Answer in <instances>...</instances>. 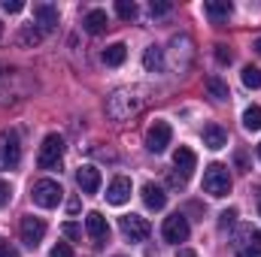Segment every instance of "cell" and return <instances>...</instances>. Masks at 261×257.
I'll return each mask as SVG.
<instances>
[{
  "mask_svg": "<svg viewBox=\"0 0 261 257\" xmlns=\"http://www.w3.org/2000/svg\"><path fill=\"white\" fill-rule=\"evenodd\" d=\"M234 218H237V209H225V212H222V215H219V227H222V230H225V227H228V224H234Z\"/></svg>",
  "mask_w": 261,
  "mask_h": 257,
  "instance_id": "31",
  "label": "cell"
},
{
  "mask_svg": "<svg viewBox=\"0 0 261 257\" xmlns=\"http://www.w3.org/2000/svg\"><path fill=\"white\" fill-rule=\"evenodd\" d=\"M34 18H37L40 30L49 34L58 24V6H52V3H34Z\"/></svg>",
  "mask_w": 261,
  "mask_h": 257,
  "instance_id": "14",
  "label": "cell"
},
{
  "mask_svg": "<svg viewBox=\"0 0 261 257\" xmlns=\"http://www.w3.org/2000/svg\"><path fill=\"white\" fill-rule=\"evenodd\" d=\"M143 67H146L149 73H158V70L164 67V49H158V46H149V49L143 52Z\"/></svg>",
  "mask_w": 261,
  "mask_h": 257,
  "instance_id": "20",
  "label": "cell"
},
{
  "mask_svg": "<svg viewBox=\"0 0 261 257\" xmlns=\"http://www.w3.org/2000/svg\"><path fill=\"white\" fill-rule=\"evenodd\" d=\"M119 230H122V236L130 239V242H146L149 233H152L149 221L140 218V215H122V218H119Z\"/></svg>",
  "mask_w": 261,
  "mask_h": 257,
  "instance_id": "7",
  "label": "cell"
},
{
  "mask_svg": "<svg viewBox=\"0 0 261 257\" xmlns=\"http://www.w3.org/2000/svg\"><path fill=\"white\" fill-rule=\"evenodd\" d=\"M76 185L82 194H97L100 191V170L97 167H79L76 170Z\"/></svg>",
  "mask_w": 261,
  "mask_h": 257,
  "instance_id": "13",
  "label": "cell"
},
{
  "mask_svg": "<svg viewBox=\"0 0 261 257\" xmlns=\"http://www.w3.org/2000/svg\"><path fill=\"white\" fill-rule=\"evenodd\" d=\"M0 34H3V24H0Z\"/></svg>",
  "mask_w": 261,
  "mask_h": 257,
  "instance_id": "41",
  "label": "cell"
},
{
  "mask_svg": "<svg viewBox=\"0 0 261 257\" xmlns=\"http://www.w3.org/2000/svg\"><path fill=\"white\" fill-rule=\"evenodd\" d=\"M85 230H88V236H91L97 245H103V242L110 239V224H107V218H103L100 212H88V218H85Z\"/></svg>",
  "mask_w": 261,
  "mask_h": 257,
  "instance_id": "11",
  "label": "cell"
},
{
  "mask_svg": "<svg viewBox=\"0 0 261 257\" xmlns=\"http://www.w3.org/2000/svg\"><path fill=\"white\" fill-rule=\"evenodd\" d=\"M31 197H34V203H37L40 209H55V206L64 200V188H61L55 179H40V182H34Z\"/></svg>",
  "mask_w": 261,
  "mask_h": 257,
  "instance_id": "4",
  "label": "cell"
},
{
  "mask_svg": "<svg viewBox=\"0 0 261 257\" xmlns=\"http://www.w3.org/2000/svg\"><path fill=\"white\" fill-rule=\"evenodd\" d=\"M179 257H195V251L192 248H179Z\"/></svg>",
  "mask_w": 261,
  "mask_h": 257,
  "instance_id": "37",
  "label": "cell"
},
{
  "mask_svg": "<svg viewBox=\"0 0 261 257\" xmlns=\"http://www.w3.org/2000/svg\"><path fill=\"white\" fill-rule=\"evenodd\" d=\"M67 212H73V215H76V212H79V200H70V203H67Z\"/></svg>",
  "mask_w": 261,
  "mask_h": 257,
  "instance_id": "36",
  "label": "cell"
},
{
  "mask_svg": "<svg viewBox=\"0 0 261 257\" xmlns=\"http://www.w3.org/2000/svg\"><path fill=\"white\" fill-rule=\"evenodd\" d=\"M107 24H110V18H107L103 9H91V12H85V18H82V27H85L88 34H103Z\"/></svg>",
  "mask_w": 261,
  "mask_h": 257,
  "instance_id": "19",
  "label": "cell"
},
{
  "mask_svg": "<svg viewBox=\"0 0 261 257\" xmlns=\"http://www.w3.org/2000/svg\"><path fill=\"white\" fill-rule=\"evenodd\" d=\"M255 52L261 55V40H255Z\"/></svg>",
  "mask_w": 261,
  "mask_h": 257,
  "instance_id": "38",
  "label": "cell"
},
{
  "mask_svg": "<svg viewBox=\"0 0 261 257\" xmlns=\"http://www.w3.org/2000/svg\"><path fill=\"white\" fill-rule=\"evenodd\" d=\"M161 236H164V242H173V245H179V242H186L189 239V218L186 215H170V218H164V227H161Z\"/></svg>",
  "mask_w": 261,
  "mask_h": 257,
  "instance_id": "9",
  "label": "cell"
},
{
  "mask_svg": "<svg viewBox=\"0 0 261 257\" xmlns=\"http://www.w3.org/2000/svg\"><path fill=\"white\" fill-rule=\"evenodd\" d=\"M258 215H261V200H258Z\"/></svg>",
  "mask_w": 261,
  "mask_h": 257,
  "instance_id": "39",
  "label": "cell"
},
{
  "mask_svg": "<svg viewBox=\"0 0 261 257\" xmlns=\"http://www.w3.org/2000/svg\"><path fill=\"white\" fill-rule=\"evenodd\" d=\"M61 233H64L67 239H82V227H79V224H73V221H67L64 227H61Z\"/></svg>",
  "mask_w": 261,
  "mask_h": 257,
  "instance_id": "27",
  "label": "cell"
},
{
  "mask_svg": "<svg viewBox=\"0 0 261 257\" xmlns=\"http://www.w3.org/2000/svg\"><path fill=\"white\" fill-rule=\"evenodd\" d=\"M243 85L246 88H261V70L258 67H243Z\"/></svg>",
  "mask_w": 261,
  "mask_h": 257,
  "instance_id": "24",
  "label": "cell"
},
{
  "mask_svg": "<svg viewBox=\"0 0 261 257\" xmlns=\"http://www.w3.org/2000/svg\"><path fill=\"white\" fill-rule=\"evenodd\" d=\"M24 3L21 0H3V12H21Z\"/></svg>",
  "mask_w": 261,
  "mask_h": 257,
  "instance_id": "33",
  "label": "cell"
},
{
  "mask_svg": "<svg viewBox=\"0 0 261 257\" xmlns=\"http://www.w3.org/2000/svg\"><path fill=\"white\" fill-rule=\"evenodd\" d=\"M186 185V176L182 173H170V188H182Z\"/></svg>",
  "mask_w": 261,
  "mask_h": 257,
  "instance_id": "35",
  "label": "cell"
},
{
  "mask_svg": "<svg viewBox=\"0 0 261 257\" xmlns=\"http://www.w3.org/2000/svg\"><path fill=\"white\" fill-rule=\"evenodd\" d=\"M203 12H206L213 21H225V18L234 12V3H231V0H206V3H203Z\"/></svg>",
  "mask_w": 261,
  "mask_h": 257,
  "instance_id": "18",
  "label": "cell"
},
{
  "mask_svg": "<svg viewBox=\"0 0 261 257\" xmlns=\"http://www.w3.org/2000/svg\"><path fill=\"white\" fill-rule=\"evenodd\" d=\"M231 248H234L237 257H261V230L252 227V224H243V227L234 233Z\"/></svg>",
  "mask_w": 261,
  "mask_h": 257,
  "instance_id": "2",
  "label": "cell"
},
{
  "mask_svg": "<svg viewBox=\"0 0 261 257\" xmlns=\"http://www.w3.org/2000/svg\"><path fill=\"white\" fill-rule=\"evenodd\" d=\"M195 164H197V157H195V151L189 148V145H179L176 151H173V167L189 179L192 176V170H195Z\"/></svg>",
  "mask_w": 261,
  "mask_h": 257,
  "instance_id": "15",
  "label": "cell"
},
{
  "mask_svg": "<svg viewBox=\"0 0 261 257\" xmlns=\"http://www.w3.org/2000/svg\"><path fill=\"white\" fill-rule=\"evenodd\" d=\"M21 160V145L15 130H0V170H12Z\"/></svg>",
  "mask_w": 261,
  "mask_h": 257,
  "instance_id": "6",
  "label": "cell"
},
{
  "mask_svg": "<svg viewBox=\"0 0 261 257\" xmlns=\"http://www.w3.org/2000/svg\"><path fill=\"white\" fill-rule=\"evenodd\" d=\"M258 157H261V145H258Z\"/></svg>",
  "mask_w": 261,
  "mask_h": 257,
  "instance_id": "40",
  "label": "cell"
},
{
  "mask_svg": "<svg viewBox=\"0 0 261 257\" xmlns=\"http://www.w3.org/2000/svg\"><path fill=\"white\" fill-rule=\"evenodd\" d=\"M203 191L210 197H228L231 194V173L225 164H210L203 170Z\"/></svg>",
  "mask_w": 261,
  "mask_h": 257,
  "instance_id": "3",
  "label": "cell"
},
{
  "mask_svg": "<svg viewBox=\"0 0 261 257\" xmlns=\"http://www.w3.org/2000/svg\"><path fill=\"white\" fill-rule=\"evenodd\" d=\"M125 55H128V46H125V43H113V46L103 49V64L107 67H119L122 61H125Z\"/></svg>",
  "mask_w": 261,
  "mask_h": 257,
  "instance_id": "21",
  "label": "cell"
},
{
  "mask_svg": "<svg viewBox=\"0 0 261 257\" xmlns=\"http://www.w3.org/2000/svg\"><path fill=\"white\" fill-rule=\"evenodd\" d=\"M0 257H18V251H15L6 239H0Z\"/></svg>",
  "mask_w": 261,
  "mask_h": 257,
  "instance_id": "34",
  "label": "cell"
},
{
  "mask_svg": "<svg viewBox=\"0 0 261 257\" xmlns=\"http://www.w3.org/2000/svg\"><path fill=\"white\" fill-rule=\"evenodd\" d=\"M61 157H64V136L49 133V136L43 139V145H40V154H37L40 170H58Z\"/></svg>",
  "mask_w": 261,
  "mask_h": 257,
  "instance_id": "5",
  "label": "cell"
},
{
  "mask_svg": "<svg viewBox=\"0 0 261 257\" xmlns=\"http://www.w3.org/2000/svg\"><path fill=\"white\" fill-rule=\"evenodd\" d=\"M43 37H46V34H43V30H40V27H28V30H24V34H21V43H24V46H31V43H34V46H37V43H40V40H43Z\"/></svg>",
  "mask_w": 261,
  "mask_h": 257,
  "instance_id": "26",
  "label": "cell"
},
{
  "mask_svg": "<svg viewBox=\"0 0 261 257\" xmlns=\"http://www.w3.org/2000/svg\"><path fill=\"white\" fill-rule=\"evenodd\" d=\"M143 203H146V209H152V212H161L164 206H167V194L161 191L158 185H143Z\"/></svg>",
  "mask_w": 261,
  "mask_h": 257,
  "instance_id": "16",
  "label": "cell"
},
{
  "mask_svg": "<svg viewBox=\"0 0 261 257\" xmlns=\"http://www.w3.org/2000/svg\"><path fill=\"white\" fill-rule=\"evenodd\" d=\"M206 91L216 97V100H228L231 97V91H228V85L219 79V76H206Z\"/></svg>",
  "mask_w": 261,
  "mask_h": 257,
  "instance_id": "22",
  "label": "cell"
},
{
  "mask_svg": "<svg viewBox=\"0 0 261 257\" xmlns=\"http://www.w3.org/2000/svg\"><path fill=\"white\" fill-rule=\"evenodd\" d=\"M49 257H73V248H70L67 242H58V245L49 251Z\"/></svg>",
  "mask_w": 261,
  "mask_h": 257,
  "instance_id": "32",
  "label": "cell"
},
{
  "mask_svg": "<svg viewBox=\"0 0 261 257\" xmlns=\"http://www.w3.org/2000/svg\"><path fill=\"white\" fill-rule=\"evenodd\" d=\"M149 12H152V15H167V12H170V3H164V0H152V3H149Z\"/></svg>",
  "mask_w": 261,
  "mask_h": 257,
  "instance_id": "29",
  "label": "cell"
},
{
  "mask_svg": "<svg viewBox=\"0 0 261 257\" xmlns=\"http://www.w3.org/2000/svg\"><path fill=\"white\" fill-rule=\"evenodd\" d=\"M216 61L219 64H231L234 61V55L228 52V46H216Z\"/></svg>",
  "mask_w": 261,
  "mask_h": 257,
  "instance_id": "30",
  "label": "cell"
},
{
  "mask_svg": "<svg viewBox=\"0 0 261 257\" xmlns=\"http://www.w3.org/2000/svg\"><path fill=\"white\" fill-rule=\"evenodd\" d=\"M128 200H130V179L128 176H116V179L110 182V188H107V203L125 206Z\"/></svg>",
  "mask_w": 261,
  "mask_h": 257,
  "instance_id": "12",
  "label": "cell"
},
{
  "mask_svg": "<svg viewBox=\"0 0 261 257\" xmlns=\"http://www.w3.org/2000/svg\"><path fill=\"white\" fill-rule=\"evenodd\" d=\"M116 12H119L125 21H134V18H137V3H134V0H119V3H116Z\"/></svg>",
  "mask_w": 261,
  "mask_h": 257,
  "instance_id": "25",
  "label": "cell"
},
{
  "mask_svg": "<svg viewBox=\"0 0 261 257\" xmlns=\"http://www.w3.org/2000/svg\"><path fill=\"white\" fill-rule=\"evenodd\" d=\"M203 145L213 148V151L225 148V145H228V133H225V127H219V124H206V127H203Z\"/></svg>",
  "mask_w": 261,
  "mask_h": 257,
  "instance_id": "17",
  "label": "cell"
},
{
  "mask_svg": "<svg viewBox=\"0 0 261 257\" xmlns=\"http://www.w3.org/2000/svg\"><path fill=\"white\" fill-rule=\"evenodd\" d=\"M243 127L246 130H261V106H249L243 112Z\"/></svg>",
  "mask_w": 261,
  "mask_h": 257,
  "instance_id": "23",
  "label": "cell"
},
{
  "mask_svg": "<svg viewBox=\"0 0 261 257\" xmlns=\"http://www.w3.org/2000/svg\"><path fill=\"white\" fill-rule=\"evenodd\" d=\"M170 139H173V127H170L167 121H155L152 127L146 130V148H149L152 154H161V151L170 145Z\"/></svg>",
  "mask_w": 261,
  "mask_h": 257,
  "instance_id": "8",
  "label": "cell"
},
{
  "mask_svg": "<svg viewBox=\"0 0 261 257\" xmlns=\"http://www.w3.org/2000/svg\"><path fill=\"white\" fill-rule=\"evenodd\" d=\"M146 103V91L140 85H128L113 91V97H107V115L113 121H128L130 115H137Z\"/></svg>",
  "mask_w": 261,
  "mask_h": 257,
  "instance_id": "1",
  "label": "cell"
},
{
  "mask_svg": "<svg viewBox=\"0 0 261 257\" xmlns=\"http://www.w3.org/2000/svg\"><path fill=\"white\" fill-rule=\"evenodd\" d=\"M18 233H21V242H24L28 248H37V245L43 242V236H46V221H43V218L28 215V218H21Z\"/></svg>",
  "mask_w": 261,
  "mask_h": 257,
  "instance_id": "10",
  "label": "cell"
},
{
  "mask_svg": "<svg viewBox=\"0 0 261 257\" xmlns=\"http://www.w3.org/2000/svg\"><path fill=\"white\" fill-rule=\"evenodd\" d=\"M9 200H12V185L6 179H0V209L9 206Z\"/></svg>",
  "mask_w": 261,
  "mask_h": 257,
  "instance_id": "28",
  "label": "cell"
}]
</instances>
